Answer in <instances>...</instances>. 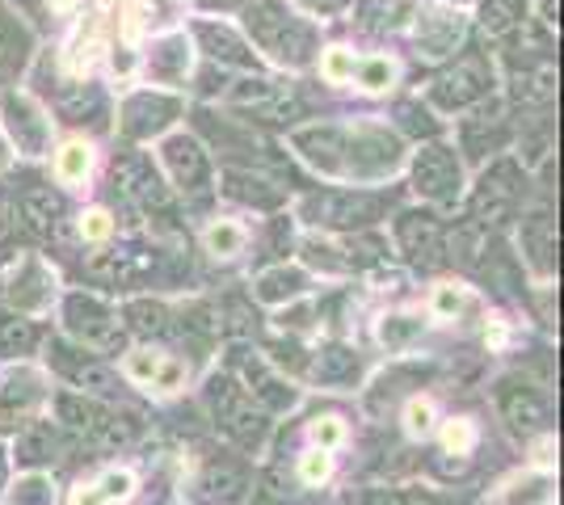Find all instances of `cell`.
<instances>
[{"instance_id":"cell-43","label":"cell","mask_w":564,"mask_h":505,"mask_svg":"<svg viewBox=\"0 0 564 505\" xmlns=\"http://www.w3.org/2000/svg\"><path fill=\"white\" fill-rule=\"evenodd\" d=\"M341 438H346V430H341V421H337V417L316 421V442H321V447H337Z\"/></svg>"},{"instance_id":"cell-1","label":"cell","mask_w":564,"mask_h":505,"mask_svg":"<svg viewBox=\"0 0 564 505\" xmlns=\"http://www.w3.org/2000/svg\"><path fill=\"white\" fill-rule=\"evenodd\" d=\"M249 30L261 43V51H270L279 64H304L307 51H312V34L300 18H291L279 0H261L249 9Z\"/></svg>"},{"instance_id":"cell-28","label":"cell","mask_w":564,"mask_h":505,"mask_svg":"<svg viewBox=\"0 0 564 505\" xmlns=\"http://www.w3.org/2000/svg\"><path fill=\"white\" fill-rule=\"evenodd\" d=\"M392 76H397V64L392 59H367L362 64V89H388L392 85Z\"/></svg>"},{"instance_id":"cell-3","label":"cell","mask_w":564,"mask_h":505,"mask_svg":"<svg viewBox=\"0 0 564 505\" xmlns=\"http://www.w3.org/2000/svg\"><path fill=\"white\" fill-rule=\"evenodd\" d=\"M55 417H59L68 430L85 433L94 447H118V442H127V426H118V417L101 413L94 400H85V396H59V400H55Z\"/></svg>"},{"instance_id":"cell-38","label":"cell","mask_w":564,"mask_h":505,"mask_svg":"<svg viewBox=\"0 0 564 505\" xmlns=\"http://www.w3.org/2000/svg\"><path fill=\"white\" fill-rule=\"evenodd\" d=\"M354 73V59H350V51H329V55H325V76H329V80H346V76Z\"/></svg>"},{"instance_id":"cell-34","label":"cell","mask_w":564,"mask_h":505,"mask_svg":"<svg viewBox=\"0 0 564 505\" xmlns=\"http://www.w3.org/2000/svg\"><path fill=\"white\" fill-rule=\"evenodd\" d=\"M480 22H485V30H489V34H506V30L514 25V18H510V4H506V0H489Z\"/></svg>"},{"instance_id":"cell-17","label":"cell","mask_w":564,"mask_h":505,"mask_svg":"<svg viewBox=\"0 0 564 505\" xmlns=\"http://www.w3.org/2000/svg\"><path fill=\"white\" fill-rule=\"evenodd\" d=\"M249 380H253V392H258V400L265 405V409L282 413V409H291V405H295V392L282 384V380H274L258 359H253V366H249Z\"/></svg>"},{"instance_id":"cell-16","label":"cell","mask_w":564,"mask_h":505,"mask_svg":"<svg viewBox=\"0 0 564 505\" xmlns=\"http://www.w3.org/2000/svg\"><path fill=\"white\" fill-rule=\"evenodd\" d=\"M501 409H506L510 426H518V430H531V426L543 421V400L531 387H510V392H501Z\"/></svg>"},{"instance_id":"cell-41","label":"cell","mask_w":564,"mask_h":505,"mask_svg":"<svg viewBox=\"0 0 564 505\" xmlns=\"http://www.w3.org/2000/svg\"><path fill=\"white\" fill-rule=\"evenodd\" d=\"M468 447H471V426H468V421H451V426H447V451L464 455Z\"/></svg>"},{"instance_id":"cell-6","label":"cell","mask_w":564,"mask_h":505,"mask_svg":"<svg viewBox=\"0 0 564 505\" xmlns=\"http://www.w3.org/2000/svg\"><path fill=\"white\" fill-rule=\"evenodd\" d=\"M68 325L80 337H85V341L101 345V350H115V345H118V320H115V312H110L106 304L89 299V295H76V299H68Z\"/></svg>"},{"instance_id":"cell-24","label":"cell","mask_w":564,"mask_h":505,"mask_svg":"<svg viewBox=\"0 0 564 505\" xmlns=\"http://www.w3.org/2000/svg\"><path fill=\"white\" fill-rule=\"evenodd\" d=\"M22 211H25V219H30V223L43 232V228H51V223H55V216H59V202H55L51 194H25Z\"/></svg>"},{"instance_id":"cell-27","label":"cell","mask_w":564,"mask_h":505,"mask_svg":"<svg viewBox=\"0 0 564 505\" xmlns=\"http://www.w3.org/2000/svg\"><path fill=\"white\" fill-rule=\"evenodd\" d=\"M316 375H321V380H346V375H354V354L341 350V345H337V350H325Z\"/></svg>"},{"instance_id":"cell-7","label":"cell","mask_w":564,"mask_h":505,"mask_svg":"<svg viewBox=\"0 0 564 505\" xmlns=\"http://www.w3.org/2000/svg\"><path fill=\"white\" fill-rule=\"evenodd\" d=\"M304 211L316 223L350 228V223H362V219L376 216V198H367V194H321V198H307Z\"/></svg>"},{"instance_id":"cell-23","label":"cell","mask_w":564,"mask_h":505,"mask_svg":"<svg viewBox=\"0 0 564 505\" xmlns=\"http://www.w3.org/2000/svg\"><path fill=\"white\" fill-rule=\"evenodd\" d=\"M127 316H131V325H135L140 333H165V329H169V312L161 308V304H148V299L131 304V308H127Z\"/></svg>"},{"instance_id":"cell-18","label":"cell","mask_w":564,"mask_h":505,"mask_svg":"<svg viewBox=\"0 0 564 505\" xmlns=\"http://www.w3.org/2000/svg\"><path fill=\"white\" fill-rule=\"evenodd\" d=\"M198 39H203V47H207V55H212V59H224V64H249V51H245V43H236L224 25L203 22V25H198Z\"/></svg>"},{"instance_id":"cell-14","label":"cell","mask_w":564,"mask_h":505,"mask_svg":"<svg viewBox=\"0 0 564 505\" xmlns=\"http://www.w3.org/2000/svg\"><path fill=\"white\" fill-rule=\"evenodd\" d=\"M514 207V186H510V165H501L494 177H485V190L476 194V219L494 223Z\"/></svg>"},{"instance_id":"cell-26","label":"cell","mask_w":564,"mask_h":505,"mask_svg":"<svg viewBox=\"0 0 564 505\" xmlns=\"http://www.w3.org/2000/svg\"><path fill=\"white\" fill-rule=\"evenodd\" d=\"M89 161H94V156H89V147L68 144L64 152H59V177H64V182H80V177L89 173Z\"/></svg>"},{"instance_id":"cell-12","label":"cell","mask_w":564,"mask_h":505,"mask_svg":"<svg viewBox=\"0 0 564 505\" xmlns=\"http://www.w3.org/2000/svg\"><path fill=\"white\" fill-rule=\"evenodd\" d=\"M397 237H400V244H404V253L422 265L434 262L438 249H443V228L430 216H404L397 228Z\"/></svg>"},{"instance_id":"cell-33","label":"cell","mask_w":564,"mask_h":505,"mask_svg":"<svg viewBox=\"0 0 564 505\" xmlns=\"http://www.w3.org/2000/svg\"><path fill=\"white\" fill-rule=\"evenodd\" d=\"M518 493H510V505H547L552 502V488H547V481H527V484H514Z\"/></svg>"},{"instance_id":"cell-5","label":"cell","mask_w":564,"mask_h":505,"mask_svg":"<svg viewBox=\"0 0 564 505\" xmlns=\"http://www.w3.org/2000/svg\"><path fill=\"white\" fill-rule=\"evenodd\" d=\"M295 144L304 152L312 165L329 177H346V152H350V135L337 131V127H312V131H300Z\"/></svg>"},{"instance_id":"cell-31","label":"cell","mask_w":564,"mask_h":505,"mask_svg":"<svg viewBox=\"0 0 564 505\" xmlns=\"http://www.w3.org/2000/svg\"><path fill=\"white\" fill-rule=\"evenodd\" d=\"M207 244H212L215 253H236L245 244V232L236 223H215L212 232H207Z\"/></svg>"},{"instance_id":"cell-19","label":"cell","mask_w":564,"mask_h":505,"mask_svg":"<svg viewBox=\"0 0 564 505\" xmlns=\"http://www.w3.org/2000/svg\"><path fill=\"white\" fill-rule=\"evenodd\" d=\"M55 451H59V442H55V430H51L47 421H34L22 433V442H18L22 463H47V459H55Z\"/></svg>"},{"instance_id":"cell-15","label":"cell","mask_w":564,"mask_h":505,"mask_svg":"<svg viewBox=\"0 0 564 505\" xmlns=\"http://www.w3.org/2000/svg\"><path fill=\"white\" fill-rule=\"evenodd\" d=\"M304 287H307V278L300 274V270L279 265V270H265V274L258 278V299L261 304H286V299H295Z\"/></svg>"},{"instance_id":"cell-25","label":"cell","mask_w":564,"mask_h":505,"mask_svg":"<svg viewBox=\"0 0 564 505\" xmlns=\"http://www.w3.org/2000/svg\"><path fill=\"white\" fill-rule=\"evenodd\" d=\"M143 177H148V165H143L140 156H122L115 165V190L135 194L143 186Z\"/></svg>"},{"instance_id":"cell-2","label":"cell","mask_w":564,"mask_h":505,"mask_svg":"<svg viewBox=\"0 0 564 505\" xmlns=\"http://www.w3.org/2000/svg\"><path fill=\"white\" fill-rule=\"evenodd\" d=\"M207 405H212L215 421L232 433L236 442H245V447H253V442L261 438V430H265L261 413H253L249 396H245L228 375H215L212 380V387H207Z\"/></svg>"},{"instance_id":"cell-10","label":"cell","mask_w":564,"mask_h":505,"mask_svg":"<svg viewBox=\"0 0 564 505\" xmlns=\"http://www.w3.org/2000/svg\"><path fill=\"white\" fill-rule=\"evenodd\" d=\"M4 122H9V131H13V140H18L22 152H43V144H47V119L39 114L34 101L4 97Z\"/></svg>"},{"instance_id":"cell-11","label":"cell","mask_w":564,"mask_h":505,"mask_svg":"<svg viewBox=\"0 0 564 505\" xmlns=\"http://www.w3.org/2000/svg\"><path fill=\"white\" fill-rule=\"evenodd\" d=\"M480 94H485V68H480L476 59L459 64V68L443 76V80H438V89H434L438 106H447V110H464V106L476 101Z\"/></svg>"},{"instance_id":"cell-47","label":"cell","mask_w":564,"mask_h":505,"mask_svg":"<svg viewBox=\"0 0 564 505\" xmlns=\"http://www.w3.org/2000/svg\"><path fill=\"white\" fill-rule=\"evenodd\" d=\"M367 505H404V493H383V488H379V493H371Z\"/></svg>"},{"instance_id":"cell-9","label":"cell","mask_w":564,"mask_h":505,"mask_svg":"<svg viewBox=\"0 0 564 505\" xmlns=\"http://www.w3.org/2000/svg\"><path fill=\"white\" fill-rule=\"evenodd\" d=\"M459 39H464V18L459 13H447V9H430L417 18V47L425 55H451V51L459 47Z\"/></svg>"},{"instance_id":"cell-37","label":"cell","mask_w":564,"mask_h":505,"mask_svg":"<svg viewBox=\"0 0 564 505\" xmlns=\"http://www.w3.org/2000/svg\"><path fill=\"white\" fill-rule=\"evenodd\" d=\"M404 426H409V433H430V426H434V409H430L425 400H413L409 413H404Z\"/></svg>"},{"instance_id":"cell-39","label":"cell","mask_w":564,"mask_h":505,"mask_svg":"<svg viewBox=\"0 0 564 505\" xmlns=\"http://www.w3.org/2000/svg\"><path fill=\"white\" fill-rule=\"evenodd\" d=\"M459 308H464V290H455V287L434 290V312L438 316H455Z\"/></svg>"},{"instance_id":"cell-32","label":"cell","mask_w":564,"mask_h":505,"mask_svg":"<svg viewBox=\"0 0 564 505\" xmlns=\"http://www.w3.org/2000/svg\"><path fill=\"white\" fill-rule=\"evenodd\" d=\"M161 366H165V362H161V354L135 350V354L127 359V375H131V380H156V375H161Z\"/></svg>"},{"instance_id":"cell-29","label":"cell","mask_w":564,"mask_h":505,"mask_svg":"<svg viewBox=\"0 0 564 505\" xmlns=\"http://www.w3.org/2000/svg\"><path fill=\"white\" fill-rule=\"evenodd\" d=\"M72 380L80 387H89V392H110L115 380H110V371H101L94 362H80V366H72Z\"/></svg>"},{"instance_id":"cell-36","label":"cell","mask_w":564,"mask_h":505,"mask_svg":"<svg viewBox=\"0 0 564 505\" xmlns=\"http://www.w3.org/2000/svg\"><path fill=\"white\" fill-rule=\"evenodd\" d=\"M413 333H417V320H409V316H392V320H383V329H379V337H383L388 345H400V341H409Z\"/></svg>"},{"instance_id":"cell-4","label":"cell","mask_w":564,"mask_h":505,"mask_svg":"<svg viewBox=\"0 0 564 505\" xmlns=\"http://www.w3.org/2000/svg\"><path fill=\"white\" fill-rule=\"evenodd\" d=\"M413 182H417V190L425 198L455 202V194H459V161H455V152L451 147H425L417 156V165H413Z\"/></svg>"},{"instance_id":"cell-40","label":"cell","mask_w":564,"mask_h":505,"mask_svg":"<svg viewBox=\"0 0 564 505\" xmlns=\"http://www.w3.org/2000/svg\"><path fill=\"white\" fill-rule=\"evenodd\" d=\"M329 455H325V451H312V455L304 459V481L307 484H321L325 481V476H329Z\"/></svg>"},{"instance_id":"cell-45","label":"cell","mask_w":564,"mask_h":505,"mask_svg":"<svg viewBox=\"0 0 564 505\" xmlns=\"http://www.w3.org/2000/svg\"><path fill=\"white\" fill-rule=\"evenodd\" d=\"M156 384H161V387H177V384H182V366H177V362H169V366H161Z\"/></svg>"},{"instance_id":"cell-48","label":"cell","mask_w":564,"mask_h":505,"mask_svg":"<svg viewBox=\"0 0 564 505\" xmlns=\"http://www.w3.org/2000/svg\"><path fill=\"white\" fill-rule=\"evenodd\" d=\"M321 9H337V4H346V0H316Z\"/></svg>"},{"instance_id":"cell-30","label":"cell","mask_w":564,"mask_h":505,"mask_svg":"<svg viewBox=\"0 0 564 505\" xmlns=\"http://www.w3.org/2000/svg\"><path fill=\"white\" fill-rule=\"evenodd\" d=\"M409 0H371L367 4V18H376L379 25H397L400 18H409Z\"/></svg>"},{"instance_id":"cell-49","label":"cell","mask_w":564,"mask_h":505,"mask_svg":"<svg viewBox=\"0 0 564 505\" xmlns=\"http://www.w3.org/2000/svg\"><path fill=\"white\" fill-rule=\"evenodd\" d=\"M0 481H4V455H0Z\"/></svg>"},{"instance_id":"cell-42","label":"cell","mask_w":564,"mask_h":505,"mask_svg":"<svg viewBox=\"0 0 564 505\" xmlns=\"http://www.w3.org/2000/svg\"><path fill=\"white\" fill-rule=\"evenodd\" d=\"M80 232H85L89 241H101V237H110V216H106V211H89V216L80 219Z\"/></svg>"},{"instance_id":"cell-13","label":"cell","mask_w":564,"mask_h":505,"mask_svg":"<svg viewBox=\"0 0 564 505\" xmlns=\"http://www.w3.org/2000/svg\"><path fill=\"white\" fill-rule=\"evenodd\" d=\"M165 165H169V173H173V182L186 186V190H194V186L207 177V156H203V147L194 144L189 135H173V140H169Z\"/></svg>"},{"instance_id":"cell-44","label":"cell","mask_w":564,"mask_h":505,"mask_svg":"<svg viewBox=\"0 0 564 505\" xmlns=\"http://www.w3.org/2000/svg\"><path fill=\"white\" fill-rule=\"evenodd\" d=\"M30 341H34V333H30V325H25V320H9V325H4V345H30Z\"/></svg>"},{"instance_id":"cell-21","label":"cell","mask_w":564,"mask_h":505,"mask_svg":"<svg viewBox=\"0 0 564 505\" xmlns=\"http://www.w3.org/2000/svg\"><path fill=\"white\" fill-rule=\"evenodd\" d=\"M152 68L161 80H182L189 73V47L186 39H165L161 51H156V59H152Z\"/></svg>"},{"instance_id":"cell-46","label":"cell","mask_w":564,"mask_h":505,"mask_svg":"<svg viewBox=\"0 0 564 505\" xmlns=\"http://www.w3.org/2000/svg\"><path fill=\"white\" fill-rule=\"evenodd\" d=\"M72 505H106V497H101V488H80L76 497H72Z\"/></svg>"},{"instance_id":"cell-20","label":"cell","mask_w":564,"mask_h":505,"mask_svg":"<svg viewBox=\"0 0 564 505\" xmlns=\"http://www.w3.org/2000/svg\"><path fill=\"white\" fill-rule=\"evenodd\" d=\"M240 488H245V476L236 472V468H212L207 476H203V497L207 502H219V505H232L240 497Z\"/></svg>"},{"instance_id":"cell-8","label":"cell","mask_w":564,"mask_h":505,"mask_svg":"<svg viewBox=\"0 0 564 505\" xmlns=\"http://www.w3.org/2000/svg\"><path fill=\"white\" fill-rule=\"evenodd\" d=\"M177 119V101L173 97H161V94H140L127 101V110H122V131L127 135H156L165 122Z\"/></svg>"},{"instance_id":"cell-35","label":"cell","mask_w":564,"mask_h":505,"mask_svg":"<svg viewBox=\"0 0 564 505\" xmlns=\"http://www.w3.org/2000/svg\"><path fill=\"white\" fill-rule=\"evenodd\" d=\"M97 488H101V497H106V502H122V497H131L135 476H131V472H110V476L97 484Z\"/></svg>"},{"instance_id":"cell-22","label":"cell","mask_w":564,"mask_h":505,"mask_svg":"<svg viewBox=\"0 0 564 505\" xmlns=\"http://www.w3.org/2000/svg\"><path fill=\"white\" fill-rule=\"evenodd\" d=\"M514 94L522 97V101H547V97L556 94V68H552V64L527 68V73L518 76Z\"/></svg>"}]
</instances>
